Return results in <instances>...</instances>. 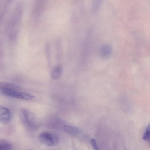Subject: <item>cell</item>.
<instances>
[{
    "label": "cell",
    "mask_w": 150,
    "mask_h": 150,
    "mask_svg": "<svg viewBox=\"0 0 150 150\" xmlns=\"http://www.w3.org/2000/svg\"><path fill=\"white\" fill-rule=\"evenodd\" d=\"M20 120L23 125L30 130H34L38 128V122L33 114L30 111L22 109L19 112Z\"/></svg>",
    "instance_id": "obj_1"
},
{
    "label": "cell",
    "mask_w": 150,
    "mask_h": 150,
    "mask_svg": "<svg viewBox=\"0 0 150 150\" xmlns=\"http://www.w3.org/2000/svg\"><path fill=\"white\" fill-rule=\"evenodd\" d=\"M2 93L4 95L25 100H31L34 98L35 96L31 94L15 89H5L1 90Z\"/></svg>",
    "instance_id": "obj_2"
},
{
    "label": "cell",
    "mask_w": 150,
    "mask_h": 150,
    "mask_svg": "<svg viewBox=\"0 0 150 150\" xmlns=\"http://www.w3.org/2000/svg\"><path fill=\"white\" fill-rule=\"evenodd\" d=\"M39 138L41 143L50 146H56L59 142V139L57 135L47 132L41 133L39 135Z\"/></svg>",
    "instance_id": "obj_3"
},
{
    "label": "cell",
    "mask_w": 150,
    "mask_h": 150,
    "mask_svg": "<svg viewBox=\"0 0 150 150\" xmlns=\"http://www.w3.org/2000/svg\"><path fill=\"white\" fill-rule=\"evenodd\" d=\"M13 115L12 112L8 108L0 106V123L7 124L13 120Z\"/></svg>",
    "instance_id": "obj_4"
},
{
    "label": "cell",
    "mask_w": 150,
    "mask_h": 150,
    "mask_svg": "<svg viewBox=\"0 0 150 150\" xmlns=\"http://www.w3.org/2000/svg\"><path fill=\"white\" fill-rule=\"evenodd\" d=\"M112 49L109 45L105 44L102 45L99 49V54L100 56L103 58L109 57L112 53Z\"/></svg>",
    "instance_id": "obj_5"
},
{
    "label": "cell",
    "mask_w": 150,
    "mask_h": 150,
    "mask_svg": "<svg viewBox=\"0 0 150 150\" xmlns=\"http://www.w3.org/2000/svg\"><path fill=\"white\" fill-rule=\"evenodd\" d=\"M62 128L66 133L71 136H77L80 133L79 129L73 126L64 125L62 126Z\"/></svg>",
    "instance_id": "obj_6"
},
{
    "label": "cell",
    "mask_w": 150,
    "mask_h": 150,
    "mask_svg": "<svg viewBox=\"0 0 150 150\" xmlns=\"http://www.w3.org/2000/svg\"><path fill=\"white\" fill-rule=\"evenodd\" d=\"M20 87L15 84L8 82H0V90L5 89H15L19 90Z\"/></svg>",
    "instance_id": "obj_7"
},
{
    "label": "cell",
    "mask_w": 150,
    "mask_h": 150,
    "mask_svg": "<svg viewBox=\"0 0 150 150\" xmlns=\"http://www.w3.org/2000/svg\"><path fill=\"white\" fill-rule=\"evenodd\" d=\"M62 72V69L61 67L59 66H57L53 69L52 73V78L56 79L59 78Z\"/></svg>",
    "instance_id": "obj_8"
},
{
    "label": "cell",
    "mask_w": 150,
    "mask_h": 150,
    "mask_svg": "<svg viewBox=\"0 0 150 150\" xmlns=\"http://www.w3.org/2000/svg\"><path fill=\"white\" fill-rule=\"evenodd\" d=\"M12 148V145L9 142L0 139V150H11Z\"/></svg>",
    "instance_id": "obj_9"
},
{
    "label": "cell",
    "mask_w": 150,
    "mask_h": 150,
    "mask_svg": "<svg viewBox=\"0 0 150 150\" xmlns=\"http://www.w3.org/2000/svg\"><path fill=\"white\" fill-rule=\"evenodd\" d=\"M142 139L145 141H149L150 139V126L147 127L143 136Z\"/></svg>",
    "instance_id": "obj_10"
},
{
    "label": "cell",
    "mask_w": 150,
    "mask_h": 150,
    "mask_svg": "<svg viewBox=\"0 0 150 150\" xmlns=\"http://www.w3.org/2000/svg\"><path fill=\"white\" fill-rule=\"evenodd\" d=\"M102 0H93V9L95 12L98 11Z\"/></svg>",
    "instance_id": "obj_11"
},
{
    "label": "cell",
    "mask_w": 150,
    "mask_h": 150,
    "mask_svg": "<svg viewBox=\"0 0 150 150\" xmlns=\"http://www.w3.org/2000/svg\"><path fill=\"white\" fill-rule=\"evenodd\" d=\"M90 143L93 149L95 150H98L96 141L94 139H91L90 140Z\"/></svg>",
    "instance_id": "obj_12"
}]
</instances>
